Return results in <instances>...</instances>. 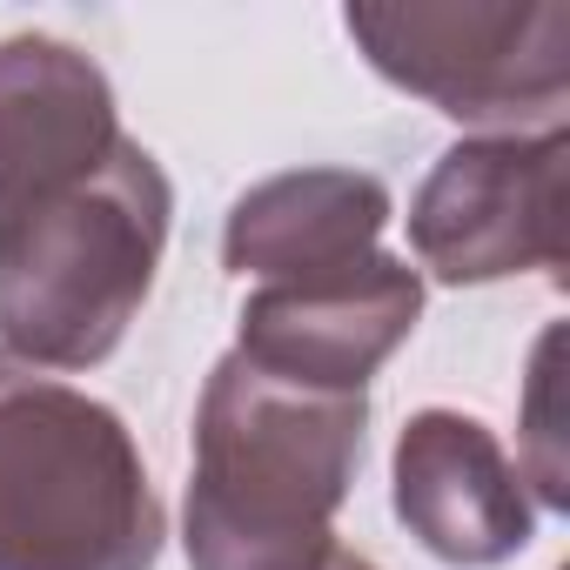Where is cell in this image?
Wrapping results in <instances>:
<instances>
[{
  "label": "cell",
  "instance_id": "1",
  "mask_svg": "<svg viewBox=\"0 0 570 570\" xmlns=\"http://www.w3.org/2000/svg\"><path fill=\"white\" fill-rule=\"evenodd\" d=\"M370 396L296 390L235 350L208 370L195 410V470L181 543L195 570H323L336 510L363 463Z\"/></svg>",
  "mask_w": 570,
  "mask_h": 570
},
{
  "label": "cell",
  "instance_id": "2",
  "mask_svg": "<svg viewBox=\"0 0 570 570\" xmlns=\"http://www.w3.org/2000/svg\"><path fill=\"white\" fill-rule=\"evenodd\" d=\"M175 188L141 141L95 175L0 208V356L28 370H95L135 330L168 248Z\"/></svg>",
  "mask_w": 570,
  "mask_h": 570
},
{
  "label": "cell",
  "instance_id": "3",
  "mask_svg": "<svg viewBox=\"0 0 570 570\" xmlns=\"http://www.w3.org/2000/svg\"><path fill=\"white\" fill-rule=\"evenodd\" d=\"M161 537L128 423L0 356V570H155Z\"/></svg>",
  "mask_w": 570,
  "mask_h": 570
},
{
  "label": "cell",
  "instance_id": "4",
  "mask_svg": "<svg viewBox=\"0 0 570 570\" xmlns=\"http://www.w3.org/2000/svg\"><path fill=\"white\" fill-rule=\"evenodd\" d=\"M363 61L450 121L490 135L563 128V0H363L343 14Z\"/></svg>",
  "mask_w": 570,
  "mask_h": 570
},
{
  "label": "cell",
  "instance_id": "5",
  "mask_svg": "<svg viewBox=\"0 0 570 570\" xmlns=\"http://www.w3.org/2000/svg\"><path fill=\"white\" fill-rule=\"evenodd\" d=\"M563 161L570 135L537 128V135H470L443 148L430 181L410 202V248L416 262L450 282L503 275H557L563 268Z\"/></svg>",
  "mask_w": 570,
  "mask_h": 570
},
{
  "label": "cell",
  "instance_id": "6",
  "mask_svg": "<svg viewBox=\"0 0 570 570\" xmlns=\"http://www.w3.org/2000/svg\"><path fill=\"white\" fill-rule=\"evenodd\" d=\"M416 316H423V275L376 248L316 282H255L242 303L235 356L296 390L363 396L370 376L410 343Z\"/></svg>",
  "mask_w": 570,
  "mask_h": 570
},
{
  "label": "cell",
  "instance_id": "7",
  "mask_svg": "<svg viewBox=\"0 0 570 570\" xmlns=\"http://www.w3.org/2000/svg\"><path fill=\"white\" fill-rule=\"evenodd\" d=\"M390 483L410 537L456 570H497L537 537L523 470L503 456L497 430L463 410H416L396 436Z\"/></svg>",
  "mask_w": 570,
  "mask_h": 570
},
{
  "label": "cell",
  "instance_id": "8",
  "mask_svg": "<svg viewBox=\"0 0 570 570\" xmlns=\"http://www.w3.org/2000/svg\"><path fill=\"white\" fill-rule=\"evenodd\" d=\"M121 141L115 88L81 48L55 35L0 41V208L95 175Z\"/></svg>",
  "mask_w": 570,
  "mask_h": 570
},
{
  "label": "cell",
  "instance_id": "9",
  "mask_svg": "<svg viewBox=\"0 0 570 570\" xmlns=\"http://www.w3.org/2000/svg\"><path fill=\"white\" fill-rule=\"evenodd\" d=\"M390 228V188L363 168H289L235 195L222 262L255 282H316L376 255Z\"/></svg>",
  "mask_w": 570,
  "mask_h": 570
},
{
  "label": "cell",
  "instance_id": "10",
  "mask_svg": "<svg viewBox=\"0 0 570 570\" xmlns=\"http://www.w3.org/2000/svg\"><path fill=\"white\" fill-rule=\"evenodd\" d=\"M550 390H557V330L537 343V363H530V410H523L530 476H523V483H537V503H543V510H563V503H570V483H563V456H557V416H550Z\"/></svg>",
  "mask_w": 570,
  "mask_h": 570
},
{
  "label": "cell",
  "instance_id": "11",
  "mask_svg": "<svg viewBox=\"0 0 570 570\" xmlns=\"http://www.w3.org/2000/svg\"><path fill=\"white\" fill-rule=\"evenodd\" d=\"M323 570H383V563H370V557H356V550H336Z\"/></svg>",
  "mask_w": 570,
  "mask_h": 570
}]
</instances>
